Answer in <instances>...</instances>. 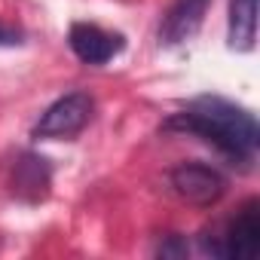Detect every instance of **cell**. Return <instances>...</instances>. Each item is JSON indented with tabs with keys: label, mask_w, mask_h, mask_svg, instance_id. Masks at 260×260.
I'll return each mask as SVG.
<instances>
[{
	"label": "cell",
	"mask_w": 260,
	"mask_h": 260,
	"mask_svg": "<svg viewBox=\"0 0 260 260\" xmlns=\"http://www.w3.org/2000/svg\"><path fill=\"white\" fill-rule=\"evenodd\" d=\"M162 128L166 132L199 135L202 141H208L217 153H223L239 169H251V162L257 159L260 128H257L254 113L226 98H217V95L196 98L187 110L172 113L162 122Z\"/></svg>",
	"instance_id": "obj_1"
},
{
	"label": "cell",
	"mask_w": 260,
	"mask_h": 260,
	"mask_svg": "<svg viewBox=\"0 0 260 260\" xmlns=\"http://www.w3.org/2000/svg\"><path fill=\"white\" fill-rule=\"evenodd\" d=\"M202 251L211 257L254 260L260 254V205L254 199L245 202V208L230 220L223 236H202Z\"/></svg>",
	"instance_id": "obj_2"
},
{
	"label": "cell",
	"mask_w": 260,
	"mask_h": 260,
	"mask_svg": "<svg viewBox=\"0 0 260 260\" xmlns=\"http://www.w3.org/2000/svg\"><path fill=\"white\" fill-rule=\"evenodd\" d=\"M95 113V101L89 92H68L55 104L43 110V116L34 125V138L37 141H58V138H74L89 125Z\"/></svg>",
	"instance_id": "obj_3"
},
{
	"label": "cell",
	"mask_w": 260,
	"mask_h": 260,
	"mask_svg": "<svg viewBox=\"0 0 260 260\" xmlns=\"http://www.w3.org/2000/svg\"><path fill=\"white\" fill-rule=\"evenodd\" d=\"M169 181H172V190L187 205H199V208H208V205L220 202V196L226 193V178L217 169L202 166V162H181V166H175Z\"/></svg>",
	"instance_id": "obj_4"
},
{
	"label": "cell",
	"mask_w": 260,
	"mask_h": 260,
	"mask_svg": "<svg viewBox=\"0 0 260 260\" xmlns=\"http://www.w3.org/2000/svg\"><path fill=\"white\" fill-rule=\"evenodd\" d=\"M211 7V0H175L169 7V13L162 16V25H159V43L162 46H181L187 43L199 28H202V19Z\"/></svg>",
	"instance_id": "obj_5"
},
{
	"label": "cell",
	"mask_w": 260,
	"mask_h": 260,
	"mask_svg": "<svg viewBox=\"0 0 260 260\" xmlns=\"http://www.w3.org/2000/svg\"><path fill=\"white\" fill-rule=\"evenodd\" d=\"M68 43H71L74 55L80 61H86V64H107L122 49V37L119 34H107L98 25H86V22L71 25Z\"/></svg>",
	"instance_id": "obj_6"
},
{
	"label": "cell",
	"mask_w": 260,
	"mask_h": 260,
	"mask_svg": "<svg viewBox=\"0 0 260 260\" xmlns=\"http://www.w3.org/2000/svg\"><path fill=\"white\" fill-rule=\"evenodd\" d=\"M49 181H52L49 159L37 156V153H22L16 159V166H13L10 187H13L16 199H22V202H40L49 193Z\"/></svg>",
	"instance_id": "obj_7"
},
{
	"label": "cell",
	"mask_w": 260,
	"mask_h": 260,
	"mask_svg": "<svg viewBox=\"0 0 260 260\" xmlns=\"http://www.w3.org/2000/svg\"><path fill=\"white\" fill-rule=\"evenodd\" d=\"M230 49L251 52L257 40V0H230Z\"/></svg>",
	"instance_id": "obj_8"
},
{
	"label": "cell",
	"mask_w": 260,
	"mask_h": 260,
	"mask_svg": "<svg viewBox=\"0 0 260 260\" xmlns=\"http://www.w3.org/2000/svg\"><path fill=\"white\" fill-rule=\"evenodd\" d=\"M187 251H190V245H187L181 236H175V233L166 236V239L156 245V254H159V257H184Z\"/></svg>",
	"instance_id": "obj_9"
},
{
	"label": "cell",
	"mask_w": 260,
	"mask_h": 260,
	"mask_svg": "<svg viewBox=\"0 0 260 260\" xmlns=\"http://www.w3.org/2000/svg\"><path fill=\"white\" fill-rule=\"evenodd\" d=\"M19 43H22V31L0 25V46H19Z\"/></svg>",
	"instance_id": "obj_10"
}]
</instances>
